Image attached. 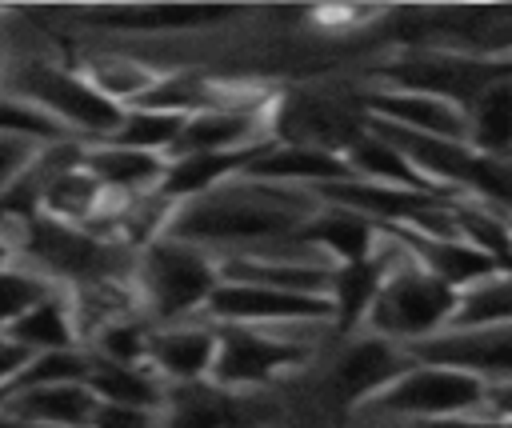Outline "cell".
I'll return each mask as SVG.
<instances>
[{"label": "cell", "instance_id": "obj_5", "mask_svg": "<svg viewBox=\"0 0 512 428\" xmlns=\"http://www.w3.org/2000/svg\"><path fill=\"white\" fill-rule=\"evenodd\" d=\"M12 100L44 112L68 136L80 132V136L108 140L124 116V108L108 100L100 88H92L80 68L56 64V60H20V68L12 72Z\"/></svg>", "mask_w": 512, "mask_h": 428}, {"label": "cell", "instance_id": "obj_3", "mask_svg": "<svg viewBox=\"0 0 512 428\" xmlns=\"http://www.w3.org/2000/svg\"><path fill=\"white\" fill-rule=\"evenodd\" d=\"M372 76L380 80V88L420 92V96H436L456 108H468L484 88L512 76V52L476 56V52H456L444 44H408L392 60H384Z\"/></svg>", "mask_w": 512, "mask_h": 428}, {"label": "cell", "instance_id": "obj_22", "mask_svg": "<svg viewBox=\"0 0 512 428\" xmlns=\"http://www.w3.org/2000/svg\"><path fill=\"white\" fill-rule=\"evenodd\" d=\"M344 164H348V172H352L356 180H368V184H384V188H400V192L452 196V192L428 184V180L408 164V156H404L392 140H384L376 128H368V124H364V132L344 148ZM456 200H460V196H456Z\"/></svg>", "mask_w": 512, "mask_h": 428}, {"label": "cell", "instance_id": "obj_9", "mask_svg": "<svg viewBox=\"0 0 512 428\" xmlns=\"http://www.w3.org/2000/svg\"><path fill=\"white\" fill-rule=\"evenodd\" d=\"M212 324H248V328H268V324H316L332 320L328 296H308V292H280V288H260V284H232L220 280L204 304Z\"/></svg>", "mask_w": 512, "mask_h": 428}, {"label": "cell", "instance_id": "obj_39", "mask_svg": "<svg viewBox=\"0 0 512 428\" xmlns=\"http://www.w3.org/2000/svg\"><path fill=\"white\" fill-rule=\"evenodd\" d=\"M0 428H40V424H12V420H0Z\"/></svg>", "mask_w": 512, "mask_h": 428}, {"label": "cell", "instance_id": "obj_18", "mask_svg": "<svg viewBox=\"0 0 512 428\" xmlns=\"http://www.w3.org/2000/svg\"><path fill=\"white\" fill-rule=\"evenodd\" d=\"M348 164L336 152H320V148H300V144H280L272 140L240 180H260V184H280V188H320L332 180H348Z\"/></svg>", "mask_w": 512, "mask_h": 428}, {"label": "cell", "instance_id": "obj_21", "mask_svg": "<svg viewBox=\"0 0 512 428\" xmlns=\"http://www.w3.org/2000/svg\"><path fill=\"white\" fill-rule=\"evenodd\" d=\"M272 112H192V116H184L168 160L200 156V152H232V148L256 144V140H264L260 132L272 124Z\"/></svg>", "mask_w": 512, "mask_h": 428}, {"label": "cell", "instance_id": "obj_13", "mask_svg": "<svg viewBox=\"0 0 512 428\" xmlns=\"http://www.w3.org/2000/svg\"><path fill=\"white\" fill-rule=\"evenodd\" d=\"M280 136V144H300V148H320V152H336L344 156V148L364 132V124L332 96H316V92H296L284 96L272 112V124Z\"/></svg>", "mask_w": 512, "mask_h": 428}, {"label": "cell", "instance_id": "obj_36", "mask_svg": "<svg viewBox=\"0 0 512 428\" xmlns=\"http://www.w3.org/2000/svg\"><path fill=\"white\" fill-rule=\"evenodd\" d=\"M484 408L492 416H508L512 420V380H492L484 388Z\"/></svg>", "mask_w": 512, "mask_h": 428}, {"label": "cell", "instance_id": "obj_17", "mask_svg": "<svg viewBox=\"0 0 512 428\" xmlns=\"http://www.w3.org/2000/svg\"><path fill=\"white\" fill-rule=\"evenodd\" d=\"M212 356H216V324H164V328H148L144 364L160 380H168V384L208 380Z\"/></svg>", "mask_w": 512, "mask_h": 428}, {"label": "cell", "instance_id": "obj_10", "mask_svg": "<svg viewBox=\"0 0 512 428\" xmlns=\"http://www.w3.org/2000/svg\"><path fill=\"white\" fill-rule=\"evenodd\" d=\"M24 236H20V248L40 260L52 276L60 280H72L76 288L84 284H96L108 276V244L84 228H72V224H60L52 216H36L28 224H20Z\"/></svg>", "mask_w": 512, "mask_h": 428}, {"label": "cell", "instance_id": "obj_28", "mask_svg": "<svg viewBox=\"0 0 512 428\" xmlns=\"http://www.w3.org/2000/svg\"><path fill=\"white\" fill-rule=\"evenodd\" d=\"M180 124H184V116H172V112L124 108L116 132L104 144H120V148H136V152H152V156L168 160V152H172V144L180 136Z\"/></svg>", "mask_w": 512, "mask_h": 428}, {"label": "cell", "instance_id": "obj_12", "mask_svg": "<svg viewBox=\"0 0 512 428\" xmlns=\"http://www.w3.org/2000/svg\"><path fill=\"white\" fill-rule=\"evenodd\" d=\"M236 16L240 8L228 4H104V8H84L80 24L96 32L168 36V32H208Z\"/></svg>", "mask_w": 512, "mask_h": 428}, {"label": "cell", "instance_id": "obj_2", "mask_svg": "<svg viewBox=\"0 0 512 428\" xmlns=\"http://www.w3.org/2000/svg\"><path fill=\"white\" fill-rule=\"evenodd\" d=\"M216 284H220V260H212L208 248H196L176 236H156L140 248L132 300L152 328H164L188 320L192 312H204Z\"/></svg>", "mask_w": 512, "mask_h": 428}, {"label": "cell", "instance_id": "obj_16", "mask_svg": "<svg viewBox=\"0 0 512 428\" xmlns=\"http://www.w3.org/2000/svg\"><path fill=\"white\" fill-rule=\"evenodd\" d=\"M364 108L372 120H384L392 128L416 132V136H436V140H468V116L464 108L420 96V92H396V88H372L364 96Z\"/></svg>", "mask_w": 512, "mask_h": 428}, {"label": "cell", "instance_id": "obj_8", "mask_svg": "<svg viewBox=\"0 0 512 428\" xmlns=\"http://www.w3.org/2000/svg\"><path fill=\"white\" fill-rule=\"evenodd\" d=\"M268 420H276V404L248 392H232L212 380L164 384L160 428H264Z\"/></svg>", "mask_w": 512, "mask_h": 428}, {"label": "cell", "instance_id": "obj_15", "mask_svg": "<svg viewBox=\"0 0 512 428\" xmlns=\"http://www.w3.org/2000/svg\"><path fill=\"white\" fill-rule=\"evenodd\" d=\"M296 240L324 252L328 264H356L380 252V224L344 204H316V212L296 228Z\"/></svg>", "mask_w": 512, "mask_h": 428}, {"label": "cell", "instance_id": "obj_6", "mask_svg": "<svg viewBox=\"0 0 512 428\" xmlns=\"http://www.w3.org/2000/svg\"><path fill=\"white\" fill-rule=\"evenodd\" d=\"M484 388H488V380H480L472 372L444 368V364H412L368 408L388 412V416H404L412 424H428V420L468 416V412L484 408Z\"/></svg>", "mask_w": 512, "mask_h": 428}, {"label": "cell", "instance_id": "obj_1", "mask_svg": "<svg viewBox=\"0 0 512 428\" xmlns=\"http://www.w3.org/2000/svg\"><path fill=\"white\" fill-rule=\"evenodd\" d=\"M316 196L260 184V180H232L216 192L184 200L172 208L164 236L188 240L196 248L208 244H248V240H280L296 236V228L316 212Z\"/></svg>", "mask_w": 512, "mask_h": 428}, {"label": "cell", "instance_id": "obj_33", "mask_svg": "<svg viewBox=\"0 0 512 428\" xmlns=\"http://www.w3.org/2000/svg\"><path fill=\"white\" fill-rule=\"evenodd\" d=\"M36 148L40 144H32V140H20V136H0V196H4V188L32 164V156H36Z\"/></svg>", "mask_w": 512, "mask_h": 428}, {"label": "cell", "instance_id": "obj_23", "mask_svg": "<svg viewBox=\"0 0 512 428\" xmlns=\"http://www.w3.org/2000/svg\"><path fill=\"white\" fill-rule=\"evenodd\" d=\"M220 280L232 284H260V288H280V292H308V296H328L332 264L328 260H272V256H228L220 260Z\"/></svg>", "mask_w": 512, "mask_h": 428}, {"label": "cell", "instance_id": "obj_37", "mask_svg": "<svg viewBox=\"0 0 512 428\" xmlns=\"http://www.w3.org/2000/svg\"><path fill=\"white\" fill-rule=\"evenodd\" d=\"M28 356H32V352H24L20 344H12V340L0 332V388L8 384V376H12V372H16V368L28 360Z\"/></svg>", "mask_w": 512, "mask_h": 428}, {"label": "cell", "instance_id": "obj_7", "mask_svg": "<svg viewBox=\"0 0 512 428\" xmlns=\"http://www.w3.org/2000/svg\"><path fill=\"white\" fill-rule=\"evenodd\" d=\"M308 364V344L280 340L268 328H248V324H216V356L208 380L232 392L264 388L276 376Z\"/></svg>", "mask_w": 512, "mask_h": 428}, {"label": "cell", "instance_id": "obj_32", "mask_svg": "<svg viewBox=\"0 0 512 428\" xmlns=\"http://www.w3.org/2000/svg\"><path fill=\"white\" fill-rule=\"evenodd\" d=\"M88 428H160V412L96 400V412H92V424Z\"/></svg>", "mask_w": 512, "mask_h": 428}, {"label": "cell", "instance_id": "obj_25", "mask_svg": "<svg viewBox=\"0 0 512 428\" xmlns=\"http://www.w3.org/2000/svg\"><path fill=\"white\" fill-rule=\"evenodd\" d=\"M4 336L12 344H20L24 352H72L80 348V328H76V312H72V296L48 288L28 312H20Z\"/></svg>", "mask_w": 512, "mask_h": 428}, {"label": "cell", "instance_id": "obj_27", "mask_svg": "<svg viewBox=\"0 0 512 428\" xmlns=\"http://www.w3.org/2000/svg\"><path fill=\"white\" fill-rule=\"evenodd\" d=\"M468 144L480 156L512 160V76L484 88L468 108Z\"/></svg>", "mask_w": 512, "mask_h": 428}, {"label": "cell", "instance_id": "obj_4", "mask_svg": "<svg viewBox=\"0 0 512 428\" xmlns=\"http://www.w3.org/2000/svg\"><path fill=\"white\" fill-rule=\"evenodd\" d=\"M400 256H404L400 264H388V276L368 308L364 328L408 348V344H420V340L452 328L460 292L448 288L444 280H436L428 268H420L404 248H400Z\"/></svg>", "mask_w": 512, "mask_h": 428}, {"label": "cell", "instance_id": "obj_30", "mask_svg": "<svg viewBox=\"0 0 512 428\" xmlns=\"http://www.w3.org/2000/svg\"><path fill=\"white\" fill-rule=\"evenodd\" d=\"M0 136H20V140H32V144H56V140H68V132L48 120L44 112L12 100V96H0Z\"/></svg>", "mask_w": 512, "mask_h": 428}, {"label": "cell", "instance_id": "obj_29", "mask_svg": "<svg viewBox=\"0 0 512 428\" xmlns=\"http://www.w3.org/2000/svg\"><path fill=\"white\" fill-rule=\"evenodd\" d=\"M484 324H512V268L460 292L452 328H484Z\"/></svg>", "mask_w": 512, "mask_h": 428}, {"label": "cell", "instance_id": "obj_31", "mask_svg": "<svg viewBox=\"0 0 512 428\" xmlns=\"http://www.w3.org/2000/svg\"><path fill=\"white\" fill-rule=\"evenodd\" d=\"M44 292H48V284H44L40 276L4 268V272H0V332H4L20 312H28Z\"/></svg>", "mask_w": 512, "mask_h": 428}, {"label": "cell", "instance_id": "obj_40", "mask_svg": "<svg viewBox=\"0 0 512 428\" xmlns=\"http://www.w3.org/2000/svg\"><path fill=\"white\" fill-rule=\"evenodd\" d=\"M0 60H4V52H0Z\"/></svg>", "mask_w": 512, "mask_h": 428}, {"label": "cell", "instance_id": "obj_24", "mask_svg": "<svg viewBox=\"0 0 512 428\" xmlns=\"http://www.w3.org/2000/svg\"><path fill=\"white\" fill-rule=\"evenodd\" d=\"M388 252L380 248L376 256L368 260H356V264H332V280H328V304H332V324H336V336H352L356 328H364L368 320V308L388 276Z\"/></svg>", "mask_w": 512, "mask_h": 428}, {"label": "cell", "instance_id": "obj_26", "mask_svg": "<svg viewBox=\"0 0 512 428\" xmlns=\"http://www.w3.org/2000/svg\"><path fill=\"white\" fill-rule=\"evenodd\" d=\"M84 384L104 404H128V408H148V412H160L164 404V380L148 364H120V360H104L88 352Z\"/></svg>", "mask_w": 512, "mask_h": 428}, {"label": "cell", "instance_id": "obj_38", "mask_svg": "<svg viewBox=\"0 0 512 428\" xmlns=\"http://www.w3.org/2000/svg\"><path fill=\"white\" fill-rule=\"evenodd\" d=\"M8 260H12V244L4 240V232H0V272L8 268Z\"/></svg>", "mask_w": 512, "mask_h": 428}, {"label": "cell", "instance_id": "obj_20", "mask_svg": "<svg viewBox=\"0 0 512 428\" xmlns=\"http://www.w3.org/2000/svg\"><path fill=\"white\" fill-rule=\"evenodd\" d=\"M92 412H96V396L84 380L28 388V392H16L0 404V420L40 424V428H88Z\"/></svg>", "mask_w": 512, "mask_h": 428}, {"label": "cell", "instance_id": "obj_34", "mask_svg": "<svg viewBox=\"0 0 512 428\" xmlns=\"http://www.w3.org/2000/svg\"><path fill=\"white\" fill-rule=\"evenodd\" d=\"M372 16H376L372 8H320V12H312V20L324 24L328 32H352L360 20H372Z\"/></svg>", "mask_w": 512, "mask_h": 428}, {"label": "cell", "instance_id": "obj_11", "mask_svg": "<svg viewBox=\"0 0 512 428\" xmlns=\"http://www.w3.org/2000/svg\"><path fill=\"white\" fill-rule=\"evenodd\" d=\"M416 364H444L472 372L480 380H512V324H484V328H448L420 344H408Z\"/></svg>", "mask_w": 512, "mask_h": 428}, {"label": "cell", "instance_id": "obj_19", "mask_svg": "<svg viewBox=\"0 0 512 428\" xmlns=\"http://www.w3.org/2000/svg\"><path fill=\"white\" fill-rule=\"evenodd\" d=\"M84 172L104 188L108 200H140L148 192H156L160 176H164V156L152 152H136V148H120V144H92L80 152Z\"/></svg>", "mask_w": 512, "mask_h": 428}, {"label": "cell", "instance_id": "obj_14", "mask_svg": "<svg viewBox=\"0 0 512 428\" xmlns=\"http://www.w3.org/2000/svg\"><path fill=\"white\" fill-rule=\"evenodd\" d=\"M416 360L408 356L404 344L384 340L376 332H364L360 340L348 344L340 364L332 368V392L344 408H368L392 380H400Z\"/></svg>", "mask_w": 512, "mask_h": 428}, {"label": "cell", "instance_id": "obj_35", "mask_svg": "<svg viewBox=\"0 0 512 428\" xmlns=\"http://www.w3.org/2000/svg\"><path fill=\"white\" fill-rule=\"evenodd\" d=\"M412 428H512V420L508 416H476V412H468V416H448V420H428V424H412Z\"/></svg>", "mask_w": 512, "mask_h": 428}]
</instances>
